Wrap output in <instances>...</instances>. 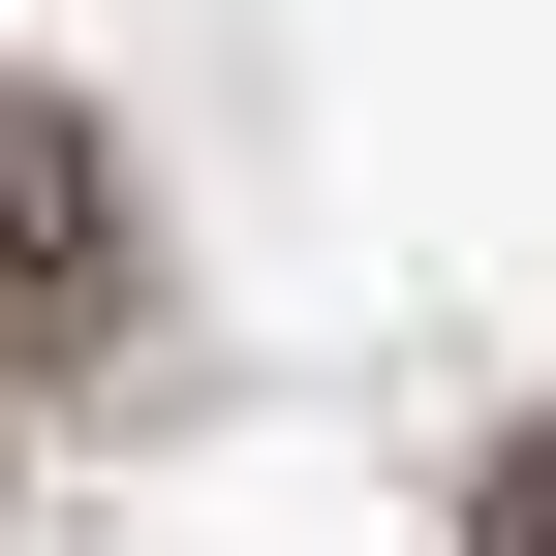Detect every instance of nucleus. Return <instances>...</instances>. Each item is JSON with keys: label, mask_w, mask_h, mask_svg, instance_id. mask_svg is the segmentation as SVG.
<instances>
[{"label": "nucleus", "mask_w": 556, "mask_h": 556, "mask_svg": "<svg viewBox=\"0 0 556 556\" xmlns=\"http://www.w3.org/2000/svg\"><path fill=\"white\" fill-rule=\"evenodd\" d=\"M464 556H556V402L495 433V495H464Z\"/></svg>", "instance_id": "f03ea898"}, {"label": "nucleus", "mask_w": 556, "mask_h": 556, "mask_svg": "<svg viewBox=\"0 0 556 556\" xmlns=\"http://www.w3.org/2000/svg\"><path fill=\"white\" fill-rule=\"evenodd\" d=\"M124 248H155V217H124L93 93H0V433H31V402L124 340Z\"/></svg>", "instance_id": "f257e3e1"}]
</instances>
